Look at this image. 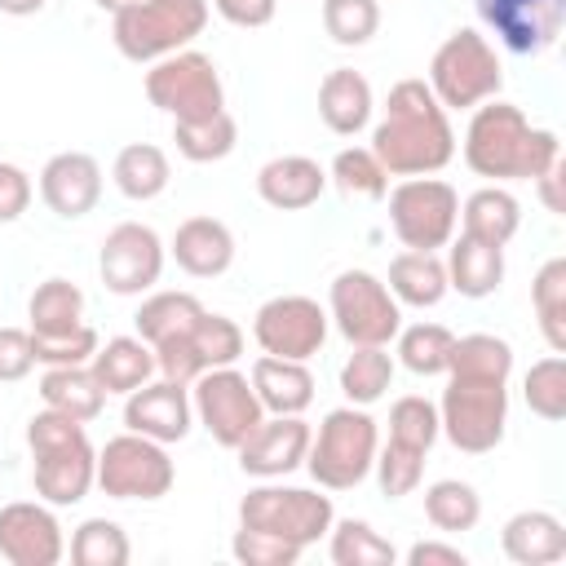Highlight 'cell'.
<instances>
[{
	"label": "cell",
	"instance_id": "cell-27",
	"mask_svg": "<svg viewBox=\"0 0 566 566\" xmlns=\"http://www.w3.org/2000/svg\"><path fill=\"white\" fill-rule=\"evenodd\" d=\"M504 283V248L482 243L473 234H460L447 243V287L460 292L464 301H482L500 292Z\"/></svg>",
	"mask_w": 566,
	"mask_h": 566
},
{
	"label": "cell",
	"instance_id": "cell-37",
	"mask_svg": "<svg viewBox=\"0 0 566 566\" xmlns=\"http://www.w3.org/2000/svg\"><path fill=\"white\" fill-rule=\"evenodd\" d=\"M424 517L433 531L442 535H460V531H473L478 517H482V495L473 482H460V478H438L424 486Z\"/></svg>",
	"mask_w": 566,
	"mask_h": 566
},
{
	"label": "cell",
	"instance_id": "cell-50",
	"mask_svg": "<svg viewBox=\"0 0 566 566\" xmlns=\"http://www.w3.org/2000/svg\"><path fill=\"white\" fill-rule=\"evenodd\" d=\"M31 367H35L31 327H0V385L31 376Z\"/></svg>",
	"mask_w": 566,
	"mask_h": 566
},
{
	"label": "cell",
	"instance_id": "cell-31",
	"mask_svg": "<svg viewBox=\"0 0 566 566\" xmlns=\"http://www.w3.org/2000/svg\"><path fill=\"white\" fill-rule=\"evenodd\" d=\"M111 181H115V190H119L124 199L150 203V199H159V195L168 190L172 164H168L164 146H155V142H133V146H124V150L115 155Z\"/></svg>",
	"mask_w": 566,
	"mask_h": 566
},
{
	"label": "cell",
	"instance_id": "cell-18",
	"mask_svg": "<svg viewBox=\"0 0 566 566\" xmlns=\"http://www.w3.org/2000/svg\"><path fill=\"white\" fill-rule=\"evenodd\" d=\"M0 557L9 566H57L66 557V535L44 500H13L0 509Z\"/></svg>",
	"mask_w": 566,
	"mask_h": 566
},
{
	"label": "cell",
	"instance_id": "cell-40",
	"mask_svg": "<svg viewBox=\"0 0 566 566\" xmlns=\"http://www.w3.org/2000/svg\"><path fill=\"white\" fill-rule=\"evenodd\" d=\"M398 358L411 376H447L451 367V349H455V332L442 323H411L398 327Z\"/></svg>",
	"mask_w": 566,
	"mask_h": 566
},
{
	"label": "cell",
	"instance_id": "cell-47",
	"mask_svg": "<svg viewBox=\"0 0 566 566\" xmlns=\"http://www.w3.org/2000/svg\"><path fill=\"white\" fill-rule=\"evenodd\" d=\"M376 482H380V495L385 500H402L420 486L424 478V451H411V447H398V442H385L376 451V464H371Z\"/></svg>",
	"mask_w": 566,
	"mask_h": 566
},
{
	"label": "cell",
	"instance_id": "cell-44",
	"mask_svg": "<svg viewBox=\"0 0 566 566\" xmlns=\"http://www.w3.org/2000/svg\"><path fill=\"white\" fill-rule=\"evenodd\" d=\"M522 398H526L531 416L557 424L566 416V358L548 354V358L531 363V371L522 376Z\"/></svg>",
	"mask_w": 566,
	"mask_h": 566
},
{
	"label": "cell",
	"instance_id": "cell-35",
	"mask_svg": "<svg viewBox=\"0 0 566 566\" xmlns=\"http://www.w3.org/2000/svg\"><path fill=\"white\" fill-rule=\"evenodd\" d=\"M27 323H31V336H57V332H71L84 323V292L80 283L71 279H44L35 283L31 301H27Z\"/></svg>",
	"mask_w": 566,
	"mask_h": 566
},
{
	"label": "cell",
	"instance_id": "cell-8",
	"mask_svg": "<svg viewBox=\"0 0 566 566\" xmlns=\"http://www.w3.org/2000/svg\"><path fill=\"white\" fill-rule=\"evenodd\" d=\"M332 522L336 504L332 495H323V486H283L279 478H265L239 500V526L270 531L296 548L318 544L332 531Z\"/></svg>",
	"mask_w": 566,
	"mask_h": 566
},
{
	"label": "cell",
	"instance_id": "cell-51",
	"mask_svg": "<svg viewBox=\"0 0 566 566\" xmlns=\"http://www.w3.org/2000/svg\"><path fill=\"white\" fill-rule=\"evenodd\" d=\"M31 195H35V186H31L27 168L0 159V226L18 221V217L31 208Z\"/></svg>",
	"mask_w": 566,
	"mask_h": 566
},
{
	"label": "cell",
	"instance_id": "cell-43",
	"mask_svg": "<svg viewBox=\"0 0 566 566\" xmlns=\"http://www.w3.org/2000/svg\"><path fill=\"white\" fill-rule=\"evenodd\" d=\"M447 371L482 376V380H509L513 376V345L504 336H491V332L455 336V349H451V367Z\"/></svg>",
	"mask_w": 566,
	"mask_h": 566
},
{
	"label": "cell",
	"instance_id": "cell-56",
	"mask_svg": "<svg viewBox=\"0 0 566 566\" xmlns=\"http://www.w3.org/2000/svg\"><path fill=\"white\" fill-rule=\"evenodd\" d=\"M97 9H106V13H115V9H124V4H133V0H93Z\"/></svg>",
	"mask_w": 566,
	"mask_h": 566
},
{
	"label": "cell",
	"instance_id": "cell-4",
	"mask_svg": "<svg viewBox=\"0 0 566 566\" xmlns=\"http://www.w3.org/2000/svg\"><path fill=\"white\" fill-rule=\"evenodd\" d=\"M208 18V0H133L111 13V40L128 62L150 66L177 49H190L203 35Z\"/></svg>",
	"mask_w": 566,
	"mask_h": 566
},
{
	"label": "cell",
	"instance_id": "cell-24",
	"mask_svg": "<svg viewBox=\"0 0 566 566\" xmlns=\"http://www.w3.org/2000/svg\"><path fill=\"white\" fill-rule=\"evenodd\" d=\"M500 548L513 566H553L566 557V526L548 509H522L504 522Z\"/></svg>",
	"mask_w": 566,
	"mask_h": 566
},
{
	"label": "cell",
	"instance_id": "cell-15",
	"mask_svg": "<svg viewBox=\"0 0 566 566\" xmlns=\"http://www.w3.org/2000/svg\"><path fill=\"white\" fill-rule=\"evenodd\" d=\"M327 310L314 296L287 292V296H270L256 314H252V340L261 354L274 358H296L310 363L314 354H323L327 345Z\"/></svg>",
	"mask_w": 566,
	"mask_h": 566
},
{
	"label": "cell",
	"instance_id": "cell-9",
	"mask_svg": "<svg viewBox=\"0 0 566 566\" xmlns=\"http://www.w3.org/2000/svg\"><path fill=\"white\" fill-rule=\"evenodd\" d=\"M142 88H146V102L155 111H164L168 119H208V115L226 111L221 71L199 49H177V53L150 62Z\"/></svg>",
	"mask_w": 566,
	"mask_h": 566
},
{
	"label": "cell",
	"instance_id": "cell-38",
	"mask_svg": "<svg viewBox=\"0 0 566 566\" xmlns=\"http://www.w3.org/2000/svg\"><path fill=\"white\" fill-rule=\"evenodd\" d=\"M177 155L190 164H217L239 146V124L230 111H217L208 119H172Z\"/></svg>",
	"mask_w": 566,
	"mask_h": 566
},
{
	"label": "cell",
	"instance_id": "cell-30",
	"mask_svg": "<svg viewBox=\"0 0 566 566\" xmlns=\"http://www.w3.org/2000/svg\"><path fill=\"white\" fill-rule=\"evenodd\" d=\"M389 292L398 305H411V310H433L451 287H447V261L438 252H398L389 261Z\"/></svg>",
	"mask_w": 566,
	"mask_h": 566
},
{
	"label": "cell",
	"instance_id": "cell-49",
	"mask_svg": "<svg viewBox=\"0 0 566 566\" xmlns=\"http://www.w3.org/2000/svg\"><path fill=\"white\" fill-rule=\"evenodd\" d=\"M230 553H234V562H243V566H296L305 548H296V544H287V539H279V535H270V531L239 526L234 539H230Z\"/></svg>",
	"mask_w": 566,
	"mask_h": 566
},
{
	"label": "cell",
	"instance_id": "cell-53",
	"mask_svg": "<svg viewBox=\"0 0 566 566\" xmlns=\"http://www.w3.org/2000/svg\"><path fill=\"white\" fill-rule=\"evenodd\" d=\"M407 566H469L464 548L460 544H442V539H416L407 553H402Z\"/></svg>",
	"mask_w": 566,
	"mask_h": 566
},
{
	"label": "cell",
	"instance_id": "cell-19",
	"mask_svg": "<svg viewBox=\"0 0 566 566\" xmlns=\"http://www.w3.org/2000/svg\"><path fill=\"white\" fill-rule=\"evenodd\" d=\"M310 424L301 416H265L234 451H239V469L248 478H287L305 464L310 451Z\"/></svg>",
	"mask_w": 566,
	"mask_h": 566
},
{
	"label": "cell",
	"instance_id": "cell-3",
	"mask_svg": "<svg viewBox=\"0 0 566 566\" xmlns=\"http://www.w3.org/2000/svg\"><path fill=\"white\" fill-rule=\"evenodd\" d=\"M27 447H31V482L44 504L71 509L97 486V447L88 442L84 420L44 407L27 420Z\"/></svg>",
	"mask_w": 566,
	"mask_h": 566
},
{
	"label": "cell",
	"instance_id": "cell-2",
	"mask_svg": "<svg viewBox=\"0 0 566 566\" xmlns=\"http://www.w3.org/2000/svg\"><path fill=\"white\" fill-rule=\"evenodd\" d=\"M460 150L473 177L509 186V181H535L544 168H553L562 159V137L553 128H535L522 106L491 97L469 111Z\"/></svg>",
	"mask_w": 566,
	"mask_h": 566
},
{
	"label": "cell",
	"instance_id": "cell-54",
	"mask_svg": "<svg viewBox=\"0 0 566 566\" xmlns=\"http://www.w3.org/2000/svg\"><path fill=\"white\" fill-rule=\"evenodd\" d=\"M562 168H566V164L557 159L553 168H544V172L535 177V190H539V203H544V208H548L553 217H562V212H566V199H562Z\"/></svg>",
	"mask_w": 566,
	"mask_h": 566
},
{
	"label": "cell",
	"instance_id": "cell-16",
	"mask_svg": "<svg viewBox=\"0 0 566 566\" xmlns=\"http://www.w3.org/2000/svg\"><path fill=\"white\" fill-rule=\"evenodd\" d=\"M164 256H168V248L150 226L119 221L106 230V239L97 248V274L106 283V292H115V296H142L159 283Z\"/></svg>",
	"mask_w": 566,
	"mask_h": 566
},
{
	"label": "cell",
	"instance_id": "cell-12",
	"mask_svg": "<svg viewBox=\"0 0 566 566\" xmlns=\"http://www.w3.org/2000/svg\"><path fill=\"white\" fill-rule=\"evenodd\" d=\"M177 482V464L164 442L133 429L106 438L97 451V486L111 500H164Z\"/></svg>",
	"mask_w": 566,
	"mask_h": 566
},
{
	"label": "cell",
	"instance_id": "cell-20",
	"mask_svg": "<svg viewBox=\"0 0 566 566\" xmlns=\"http://www.w3.org/2000/svg\"><path fill=\"white\" fill-rule=\"evenodd\" d=\"M124 424L142 438L155 442H181L195 424V407H190V385L177 380H146L142 389L124 394Z\"/></svg>",
	"mask_w": 566,
	"mask_h": 566
},
{
	"label": "cell",
	"instance_id": "cell-1",
	"mask_svg": "<svg viewBox=\"0 0 566 566\" xmlns=\"http://www.w3.org/2000/svg\"><path fill=\"white\" fill-rule=\"evenodd\" d=\"M371 155L389 177H433L455 159L451 111L424 80H398L385 97V115L371 128Z\"/></svg>",
	"mask_w": 566,
	"mask_h": 566
},
{
	"label": "cell",
	"instance_id": "cell-26",
	"mask_svg": "<svg viewBox=\"0 0 566 566\" xmlns=\"http://www.w3.org/2000/svg\"><path fill=\"white\" fill-rule=\"evenodd\" d=\"M371 84L363 71L354 66H336L323 75L318 84V119L336 133V137H358L367 124H371Z\"/></svg>",
	"mask_w": 566,
	"mask_h": 566
},
{
	"label": "cell",
	"instance_id": "cell-29",
	"mask_svg": "<svg viewBox=\"0 0 566 566\" xmlns=\"http://www.w3.org/2000/svg\"><path fill=\"white\" fill-rule=\"evenodd\" d=\"M517 226H522V203H517L513 190H504V186H495V181L478 186V190L460 203V234H473V239H482V243L504 248V243L517 234Z\"/></svg>",
	"mask_w": 566,
	"mask_h": 566
},
{
	"label": "cell",
	"instance_id": "cell-39",
	"mask_svg": "<svg viewBox=\"0 0 566 566\" xmlns=\"http://www.w3.org/2000/svg\"><path fill=\"white\" fill-rule=\"evenodd\" d=\"M327 557L336 566H394L398 548L363 517H340L327 531Z\"/></svg>",
	"mask_w": 566,
	"mask_h": 566
},
{
	"label": "cell",
	"instance_id": "cell-46",
	"mask_svg": "<svg viewBox=\"0 0 566 566\" xmlns=\"http://www.w3.org/2000/svg\"><path fill=\"white\" fill-rule=\"evenodd\" d=\"M323 31L340 49H358L380 31V0H323Z\"/></svg>",
	"mask_w": 566,
	"mask_h": 566
},
{
	"label": "cell",
	"instance_id": "cell-14",
	"mask_svg": "<svg viewBox=\"0 0 566 566\" xmlns=\"http://www.w3.org/2000/svg\"><path fill=\"white\" fill-rule=\"evenodd\" d=\"M243 327L226 314H199V323L164 345H155V371L164 380H177V385H190L195 376H203L208 367H234L243 358Z\"/></svg>",
	"mask_w": 566,
	"mask_h": 566
},
{
	"label": "cell",
	"instance_id": "cell-7",
	"mask_svg": "<svg viewBox=\"0 0 566 566\" xmlns=\"http://www.w3.org/2000/svg\"><path fill=\"white\" fill-rule=\"evenodd\" d=\"M438 429L464 455L495 451L509 429V380L447 371V389L438 398Z\"/></svg>",
	"mask_w": 566,
	"mask_h": 566
},
{
	"label": "cell",
	"instance_id": "cell-25",
	"mask_svg": "<svg viewBox=\"0 0 566 566\" xmlns=\"http://www.w3.org/2000/svg\"><path fill=\"white\" fill-rule=\"evenodd\" d=\"M265 416H301L310 411L314 402V371L310 363H296V358H274V354H261L248 371Z\"/></svg>",
	"mask_w": 566,
	"mask_h": 566
},
{
	"label": "cell",
	"instance_id": "cell-34",
	"mask_svg": "<svg viewBox=\"0 0 566 566\" xmlns=\"http://www.w3.org/2000/svg\"><path fill=\"white\" fill-rule=\"evenodd\" d=\"M394 371H398V363H394L389 345H349V358L340 363V394L354 407H371L389 394Z\"/></svg>",
	"mask_w": 566,
	"mask_h": 566
},
{
	"label": "cell",
	"instance_id": "cell-36",
	"mask_svg": "<svg viewBox=\"0 0 566 566\" xmlns=\"http://www.w3.org/2000/svg\"><path fill=\"white\" fill-rule=\"evenodd\" d=\"M531 310L553 354H566V256H548L531 279Z\"/></svg>",
	"mask_w": 566,
	"mask_h": 566
},
{
	"label": "cell",
	"instance_id": "cell-5",
	"mask_svg": "<svg viewBox=\"0 0 566 566\" xmlns=\"http://www.w3.org/2000/svg\"><path fill=\"white\" fill-rule=\"evenodd\" d=\"M380 451V424L367 407H332L318 424V433H310V451H305V469L323 491H354Z\"/></svg>",
	"mask_w": 566,
	"mask_h": 566
},
{
	"label": "cell",
	"instance_id": "cell-13",
	"mask_svg": "<svg viewBox=\"0 0 566 566\" xmlns=\"http://www.w3.org/2000/svg\"><path fill=\"white\" fill-rule=\"evenodd\" d=\"M190 407H195V424H203L208 438L226 451H234L265 420V407H261L248 371H239V367H208L203 376H195Z\"/></svg>",
	"mask_w": 566,
	"mask_h": 566
},
{
	"label": "cell",
	"instance_id": "cell-52",
	"mask_svg": "<svg viewBox=\"0 0 566 566\" xmlns=\"http://www.w3.org/2000/svg\"><path fill=\"white\" fill-rule=\"evenodd\" d=\"M230 27H243V31H256V27H270L274 22V4L279 0H208Z\"/></svg>",
	"mask_w": 566,
	"mask_h": 566
},
{
	"label": "cell",
	"instance_id": "cell-23",
	"mask_svg": "<svg viewBox=\"0 0 566 566\" xmlns=\"http://www.w3.org/2000/svg\"><path fill=\"white\" fill-rule=\"evenodd\" d=\"M168 256L190 279H221L234 265V234L217 217H186L168 239Z\"/></svg>",
	"mask_w": 566,
	"mask_h": 566
},
{
	"label": "cell",
	"instance_id": "cell-42",
	"mask_svg": "<svg viewBox=\"0 0 566 566\" xmlns=\"http://www.w3.org/2000/svg\"><path fill=\"white\" fill-rule=\"evenodd\" d=\"M133 544L119 522L111 517H84L71 531V562L75 566H128Z\"/></svg>",
	"mask_w": 566,
	"mask_h": 566
},
{
	"label": "cell",
	"instance_id": "cell-41",
	"mask_svg": "<svg viewBox=\"0 0 566 566\" xmlns=\"http://www.w3.org/2000/svg\"><path fill=\"white\" fill-rule=\"evenodd\" d=\"M327 181L345 199H385L389 195V172L371 155V146H345V150H336V159L327 168Z\"/></svg>",
	"mask_w": 566,
	"mask_h": 566
},
{
	"label": "cell",
	"instance_id": "cell-55",
	"mask_svg": "<svg viewBox=\"0 0 566 566\" xmlns=\"http://www.w3.org/2000/svg\"><path fill=\"white\" fill-rule=\"evenodd\" d=\"M49 0H0V13H9V18H31V13H40Z\"/></svg>",
	"mask_w": 566,
	"mask_h": 566
},
{
	"label": "cell",
	"instance_id": "cell-32",
	"mask_svg": "<svg viewBox=\"0 0 566 566\" xmlns=\"http://www.w3.org/2000/svg\"><path fill=\"white\" fill-rule=\"evenodd\" d=\"M40 402L88 424V420L102 416L106 389L97 385V376H93L88 363H80V367H44V376H40Z\"/></svg>",
	"mask_w": 566,
	"mask_h": 566
},
{
	"label": "cell",
	"instance_id": "cell-17",
	"mask_svg": "<svg viewBox=\"0 0 566 566\" xmlns=\"http://www.w3.org/2000/svg\"><path fill=\"white\" fill-rule=\"evenodd\" d=\"M478 22L517 57H539L566 27V0H473Z\"/></svg>",
	"mask_w": 566,
	"mask_h": 566
},
{
	"label": "cell",
	"instance_id": "cell-21",
	"mask_svg": "<svg viewBox=\"0 0 566 566\" xmlns=\"http://www.w3.org/2000/svg\"><path fill=\"white\" fill-rule=\"evenodd\" d=\"M40 199L62 221L88 217L102 199V164L88 150H57L40 168Z\"/></svg>",
	"mask_w": 566,
	"mask_h": 566
},
{
	"label": "cell",
	"instance_id": "cell-22",
	"mask_svg": "<svg viewBox=\"0 0 566 566\" xmlns=\"http://www.w3.org/2000/svg\"><path fill=\"white\" fill-rule=\"evenodd\" d=\"M323 190H327V168L310 155H274L256 168V195L279 212H305L323 199Z\"/></svg>",
	"mask_w": 566,
	"mask_h": 566
},
{
	"label": "cell",
	"instance_id": "cell-28",
	"mask_svg": "<svg viewBox=\"0 0 566 566\" xmlns=\"http://www.w3.org/2000/svg\"><path fill=\"white\" fill-rule=\"evenodd\" d=\"M88 367H93L97 385L106 394H119V398L159 376L155 371V349L142 336H111L106 345H97V354L88 358Z\"/></svg>",
	"mask_w": 566,
	"mask_h": 566
},
{
	"label": "cell",
	"instance_id": "cell-11",
	"mask_svg": "<svg viewBox=\"0 0 566 566\" xmlns=\"http://www.w3.org/2000/svg\"><path fill=\"white\" fill-rule=\"evenodd\" d=\"M389 226H394L402 248L438 252L455 239L460 190L442 177H402L389 190Z\"/></svg>",
	"mask_w": 566,
	"mask_h": 566
},
{
	"label": "cell",
	"instance_id": "cell-48",
	"mask_svg": "<svg viewBox=\"0 0 566 566\" xmlns=\"http://www.w3.org/2000/svg\"><path fill=\"white\" fill-rule=\"evenodd\" d=\"M31 345H35V363L40 367H80V363H88L97 354L102 340H97V332L88 323H80V327L57 332V336H31Z\"/></svg>",
	"mask_w": 566,
	"mask_h": 566
},
{
	"label": "cell",
	"instance_id": "cell-45",
	"mask_svg": "<svg viewBox=\"0 0 566 566\" xmlns=\"http://www.w3.org/2000/svg\"><path fill=\"white\" fill-rule=\"evenodd\" d=\"M442 438L438 429V402H429L424 394H407L389 407V442L398 447H411V451H424Z\"/></svg>",
	"mask_w": 566,
	"mask_h": 566
},
{
	"label": "cell",
	"instance_id": "cell-6",
	"mask_svg": "<svg viewBox=\"0 0 566 566\" xmlns=\"http://www.w3.org/2000/svg\"><path fill=\"white\" fill-rule=\"evenodd\" d=\"M433 97L442 102V111H473L491 97H500L504 88V66H500V53L495 44L473 31V27H460L451 31L433 57H429V80Z\"/></svg>",
	"mask_w": 566,
	"mask_h": 566
},
{
	"label": "cell",
	"instance_id": "cell-33",
	"mask_svg": "<svg viewBox=\"0 0 566 566\" xmlns=\"http://www.w3.org/2000/svg\"><path fill=\"white\" fill-rule=\"evenodd\" d=\"M199 314H203V301H199L195 292H172V287H164V292H150V296L137 305L133 323H137V336L155 349V345H164V340L190 332V327L199 323Z\"/></svg>",
	"mask_w": 566,
	"mask_h": 566
},
{
	"label": "cell",
	"instance_id": "cell-10",
	"mask_svg": "<svg viewBox=\"0 0 566 566\" xmlns=\"http://www.w3.org/2000/svg\"><path fill=\"white\" fill-rule=\"evenodd\" d=\"M327 323L349 345H389L402 327V305L371 270H340L327 287Z\"/></svg>",
	"mask_w": 566,
	"mask_h": 566
}]
</instances>
